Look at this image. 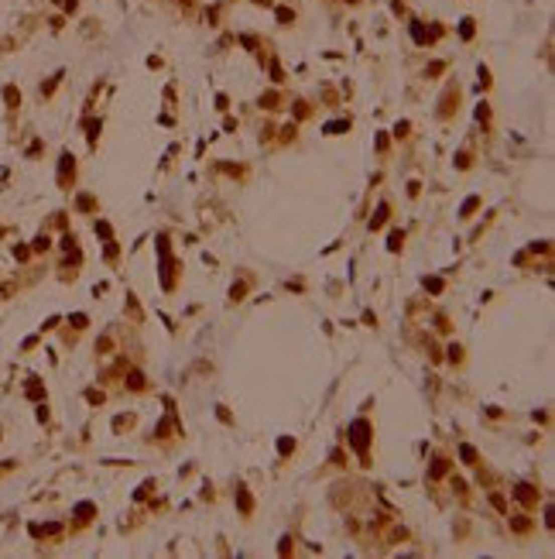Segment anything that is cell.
I'll list each match as a JSON object with an SVG mask.
<instances>
[{"label":"cell","mask_w":555,"mask_h":559,"mask_svg":"<svg viewBox=\"0 0 555 559\" xmlns=\"http://www.w3.org/2000/svg\"><path fill=\"white\" fill-rule=\"evenodd\" d=\"M460 35H463V38H473V18H466V21H463Z\"/></svg>","instance_id":"cell-9"},{"label":"cell","mask_w":555,"mask_h":559,"mask_svg":"<svg viewBox=\"0 0 555 559\" xmlns=\"http://www.w3.org/2000/svg\"><path fill=\"white\" fill-rule=\"evenodd\" d=\"M463 460H466V463H477V449H473V446H463Z\"/></svg>","instance_id":"cell-13"},{"label":"cell","mask_w":555,"mask_h":559,"mask_svg":"<svg viewBox=\"0 0 555 559\" xmlns=\"http://www.w3.org/2000/svg\"><path fill=\"white\" fill-rule=\"evenodd\" d=\"M237 504H240V511H250L254 504H250V494L244 491V487H237Z\"/></svg>","instance_id":"cell-5"},{"label":"cell","mask_w":555,"mask_h":559,"mask_svg":"<svg viewBox=\"0 0 555 559\" xmlns=\"http://www.w3.org/2000/svg\"><path fill=\"white\" fill-rule=\"evenodd\" d=\"M343 131H350V120H336V124L325 127V134H343Z\"/></svg>","instance_id":"cell-6"},{"label":"cell","mask_w":555,"mask_h":559,"mask_svg":"<svg viewBox=\"0 0 555 559\" xmlns=\"http://www.w3.org/2000/svg\"><path fill=\"white\" fill-rule=\"evenodd\" d=\"M384 216H387V206H381V210H377V216L370 220V227H374V230H377V227H381V223H384Z\"/></svg>","instance_id":"cell-10"},{"label":"cell","mask_w":555,"mask_h":559,"mask_svg":"<svg viewBox=\"0 0 555 559\" xmlns=\"http://www.w3.org/2000/svg\"><path fill=\"white\" fill-rule=\"evenodd\" d=\"M350 439H353V446H357L360 453H367V443H370V425H367L364 419H357L353 429H350Z\"/></svg>","instance_id":"cell-1"},{"label":"cell","mask_w":555,"mask_h":559,"mask_svg":"<svg viewBox=\"0 0 555 559\" xmlns=\"http://www.w3.org/2000/svg\"><path fill=\"white\" fill-rule=\"evenodd\" d=\"M4 100H7V107L14 110V107H18V103H21V93H18V89H14V86H4Z\"/></svg>","instance_id":"cell-4"},{"label":"cell","mask_w":555,"mask_h":559,"mask_svg":"<svg viewBox=\"0 0 555 559\" xmlns=\"http://www.w3.org/2000/svg\"><path fill=\"white\" fill-rule=\"evenodd\" d=\"M96 233H99V237H106V240H110V223H96Z\"/></svg>","instance_id":"cell-15"},{"label":"cell","mask_w":555,"mask_h":559,"mask_svg":"<svg viewBox=\"0 0 555 559\" xmlns=\"http://www.w3.org/2000/svg\"><path fill=\"white\" fill-rule=\"evenodd\" d=\"M41 395H45L41 385H38V381H31V385H28V398H41Z\"/></svg>","instance_id":"cell-11"},{"label":"cell","mask_w":555,"mask_h":559,"mask_svg":"<svg viewBox=\"0 0 555 559\" xmlns=\"http://www.w3.org/2000/svg\"><path fill=\"white\" fill-rule=\"evenodd\" d=\"M398 247H401V233L394 230V233H391V251H398Z\"/></svg>","instance_id":"cell-17"},{"label":"cell","mask_w":555,"mask_h":559,"mask_svg":"<svg viewBox=\"0 0 555 559\" xmlns=\"http://www.w3.org/2000/svg\"><path fill=\"white\" fill-rule=\"evenodd\" d=\"M473 210H477V199H466V206H463V216H473Z\"/></svg>","instance_id":"cell-14"},{"label":"cell","mask_w":555,"mask_h":559,"mask_svg":"<svg viewBox=\"0 0 555 559\" xmlns=\"http://www.w3.org/2000/svg\"><path fill=\"white\" fill-rule=\"evenodd\" d=\"M514 494H517V498H521L524 504H535V501H538V494L531 491V487H528V484H517V491H514Z\"/></svg>","instance_id":"cell-3"},{"label":"cell","mask_w":555,"mask_h":559,"mask_svg":"<svg viewBox=\"0 0 555 559\" xmlns=\"http://www.w3.org/2000/svg\"><path fill=\"white\" fill-rule=\"evenodd\" d=\"M291 21H295V14L288 7H278V24H291Z\"/></svg>","instance_id":"cell-7"},{"label":"cell","mask_w":555,"mask_h":559,"mask_svg":"<svg viewBox=\"0 0 555 559\" xmlns=\"http://www.w3.org/2000/svg\"><path fill=\"white\" fill-rule=\"evenodd\" d=\"M261 107H268V110H274V107H278V97H274V93H268V97H261Z\"/></svg>","instance_id":"cell-12"},{"label":"cell","mask_w":555,"mask_h":559,"mask_svg":"<svg viewBox=\"0 0 555 559\" xmlns=\"http://www.w3.org/2000/svg\"><path fill=\"white\" fill-rule=\"evenodd\" d=\"M278 449H281V453H288V449H295V439H281V443H278Z\"/></svg>","instance_id":"cell-18"},{"label":"cell","mask_w":555,"mask_h":559,"mask_svg":"<svg viewBox=\"0 0 555 559\" xmlns=\"http://www.w3.org/2000/svg\"><path fill=\"white\" fill-rule=\"evenodd\" d=\"M86 134H89V141H96V134H99V120H86Z\"/></svg>","instance_id":"cell-8"},{"label":"cell","mask_w":555,"mask_h":559,"mask_svg":"<svg viewBox=\"0 0 555 559\" xmlns=\"http://www.w3.org/2000/svg\"><path fill=\"white\" fill-rule=\"evenodd\" d=\"M76 172V165H72V154L65 151L62 154V165H58V182H62V189H69V175Z\"/></svg>","instance_id":"cell-2"},{"label":"cell","mask_w":555,"mask_h":559,"mask_svg":"<svg viewBox=\"0 0 555 559\" xmlns=\"http://www.w3.org/2000/svg\"><path fill=\"white\" fill-rule=\"evenodd\" d=\"M442 474H446V460H439L435 467H432V477H442Z\"/></svg>","instance_id":"cell-16"}]
</instances>
